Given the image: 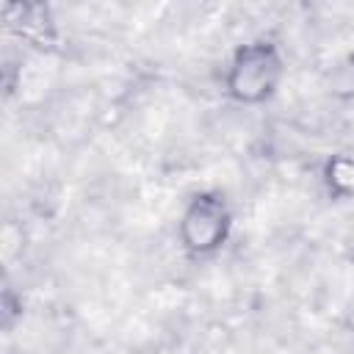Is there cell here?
<instances>
[{
    "mask_svg": "<svg viewBox=\"0 0 354 354\" xmlns=\"http://www.w3.org/2000/svg\"><path fill=\"white\" fill-rule=\"evenodd\" d=\"M326 91H329V97H335L340 102L354 100V50H348L343 58H337V64L329 69Z\"/></svg>",
    "mask_w": 354,
    "mask_h": 354,
    "instance_id": "cell-5",
    "label": "cell"
},
{
    "mask_svg": "<svg viewBox=\"0 0 354 354\" xmlns=\"http://www.w3.org/2000/svg\"><path fill=\"white\" fill-rule=\"evenodd\" d=\"M285 75H288V61L282 47L274 39L257 36V39L241 41L230 53L221 86L235 105L257 108L277 97Z\"/></svg>",
    "mask_w": 354,
    "mask_h": 354,
    "instance_id": "cell-1",
    "label": "cell"
},
{
    "mask_svg": "<svg viewBox=\"0 0 354 354\" xmlns=\"http://www.w3.org/2000/svg\"><path fill=\"white\" fill-rule=\"evenodd\" d=\"M3 19L14 36L39 50H53L58 44V22L44 3H6Z\"/></svg>",
    "mask_w": 354,
    "mask_h": 354,
    "instance_id": "cell-3",
    "label": "cell"
},
{
    "mask_svg": "<svg viewBox=\"0 0 354 354\" xmlns=\"http://www.w3.org/2000/svg\"><path fill=\"white\" fill-rule=\"evenodd\" d=\"M321 185L332 202L354 199V155L332 152L321 163Z\"/></svg>",
    "mask_w": 354,
    "mask_h": 354,
    "instance_id": "cell-4",
    "label": "cell"
},
{
    "mask_svg": "<svg viewBox=\"0 0 354 354\" xmlns=\"http://www.w3.org/2000/svg\"><path fill=\"white\" fill-rule=\"evenodd\" d=\"M235 213L218 188L194 191L177 216V246L194 260L218 254L232 235Z\"/></svg>",
    "mask_w": 354,
    "mask_h": 354,
    "instance_id": "cell-2",
    "label": "cell"
}]
</instances>
